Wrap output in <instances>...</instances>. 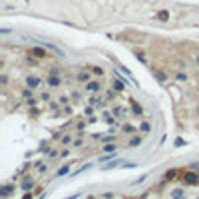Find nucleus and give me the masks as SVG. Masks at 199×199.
Returning <instances> with one entry per match:
<instances>
[{
	"label": "nucleus",
	"instance_id": "nucleus-1",
	"mask_svg": "<svg viewBox=\"0 0 199 199\" xmlns=\"http://www.w3.org/2000/svg\"><path fill=\"white\" fill-rule=\"evenodd\" d=\"M40 79L38 77H35V75H28L26 77V86H28V89H35V87H38L40 86Z\"/></svg>",
	"mask_w": 199,
	"mask_h": 199
},
{
	"label": "nucleus",
	"instance_id": "nucleus-2",
	"mask_svg": "<svg viewBox=\"0 0 199 199\" xmlns=\"http://www.w3.org/2000/svg\"><path fill=\"white\" fill-rule=\"evenodd\" d=\"M101 89V84L98 80H89L86 84V91H89V93H98Z\"/></svg>",
	"mask_w": 199,
	"mask_h": 199
},
{
	"label": "nucleus",
	"instance_id": "nucleus-3",
	"mask_svg": "<svg viewBox=\"0 0 199 199\" xmlns=\"http://www.w3.org/2000/svg\"><path fill=\"white\" fill-rule=\"evenodd\" d=\"M183 180L187 182V183H197V175L196 173H192V171H187L185 175H183Z\"/></svg>",
	"mask_w": 199,
	"mask_h": 199
},
{
	"label": "nucleus",
	"instance_id": "nucleus-4",
	"mask_svg": "<svg viewBox=\"0 0 199 199\" xmlns=\"http://www.w3.org/2000/svg\"><path fill=\"white\" fill-rule=\"evenodd\" d=\"M47 84H49V87H58V86L61 84L59 75H49V77H47Z\"/></svg>",
	"mask_w": 199,
	"mask_h": 199
},
{
	"label": "nucleus",
	"instance_id": "nucleus-5",
	"mask_svg": "<svg viewBox=\"0 0 199 199\" xmlns=\"http://www.w3.org/2000/svg\"><path fill=\"white\" fill-rule=\"evenodd\" d=\"M28 54H32V56H35V58H44V56H46V51H44L42 47H32V49L28 51Z\"/></svg>",
	"mask_w": 199,
	"mask_h": 199
},
{
	"label": "nucleus",
	"instance_id": "nucleus-6",
	"mask_svg": "<svg viewBox=\"0 0 199 199\" xmlns=\"http://www.w3.org/2000/svg\"><path fill=\"white\" fill-rule=\"evenodd\" d=\"M77 80H79V82H89V80H91V75L87 74V72H79Z\"/></svg>",
	"mask_w": 199,
	"mask_h": 199
},
{
	"label": "nucleus",
	"instance_id": "nucleus-7",
	"mask_svg": "<svg viewBox=\"0 0 199 199\" xmlns=\"http://www.w3.org/2000/svg\"><path fill=\"white\" fill-rule=\"evenodd\" d=\"M11 192H14V185H4L2 189H0V194H2V196H9Z\"/></svg>",
	"mask_w": 199,
	"mask_h": 199
},
{
	"label": "nucleus",
	"instance_id": "nucleus-8",
	"mask_svg": "<svg viewBox=\"0 0 199 199\" xmlns=\"http://www.w3.org/2000/svg\"><path fill=\"white\" fill-rule=\"evenodd\" d=\"M156 18H157L159 21H168V19H169V12H168V11H159V12L156 14Z\"/></svg>",
	"mask_w": 199,
	"mask_h": 199
},
{
	"label": "nucleus",
	"instance_id": "nucleus-9",
	"mask_svg": "<svg viewBox=\"0 0 199 199\" xmlns=\"http://www.w3.org/2000/svg\"><path fill=\"white\" fill-rule=\"evenodd\" d=\"M33 185H35V182H33L32 178H26L21 187H23V190H30V189H33Z\"/></svg>",
	"mask_w": 199,
	"mask_h": 199
},
{
	"label": "nucleus",
	"instance_id": "nucleus-10",
	"mask_svg": "<svg viewBox=\"0 0 199 199\" xmlns=\"http://www.w3.org/2000/svg\"><path fill=\"white\" fill-rule=\"evenodd\" d=\"M103 150L107 152V154H117V147L112 143V145H110V143H107L105 147H103Z\"/></svg>",
	"mask_w": 199,
	"mask_h": 199
},
{
	"label": "nucleus",
	"instance_id": "nucleus-11",
	"mask_svg": "<svg viewBox=\"0 0 199 199\" xmlns=\"http://www.w3.org/2000/svg\"><path fill=\"white\" fill-rule=\"evenodd\" d=\"M131 108H133V112H135L136 115H142V112H143V108L138 103H135V101H131Z\"/></svg>",
	"mask_w": 199,
	"mask_h": 199
},
{
	"label": "nucleus",
	"instance_id": "nucleus-12",
	"mask_svg": "<svg viewBox=\"0 0 199 199\" xmlns=\"http://www.w3.org/2000/svg\"><path fill=\"white\" fill-rule=\"evenodd\" d=\"M138 145H142V136H133L129 140V147H138Z\"/></svg>",
	"mask_w": 199,
	"mask_h": 199
},
{
	"label": "nucleus",
	"instance_id": "nucleus-13",
	"mask_svg": "<svg viewBox=\"0 0 199 199\" xmlns=\"http://www.w3.org/2000/svg\"><path fill=\"white\" fill-rule=\"evenodd\" d=\"M152 74L157 77V80H159V82H166V75H164L163 72H159V70H152Z\"/></svg>",
	"mask_w": 199,
	"mask_h": 199
},
{
	"label": "nucleus",
	"instance_id": "nucleus-14",
	"mask_svg": "<svg viewBox=\"0 0 199 199\" xmlns=\"http://www.w3.org/2000/svg\"><path fill=\"white\" fill-rule=\"evenodd\" d=\"M68 171H70V166H63V168H59V169L56 171V176H65Z\"/></svg>",
	"mask_w": 199,
	"mask_h": 199
},
{
	"label": "nucleus",
	"instance_id": "nucleus-15",
	"mask_svg": "<svg viewBox=\"0 0 199 199\" xmlns=\"http://www.w3.org/2000/svg\"><path fill=\"white\" fill-rule=\"evenodd\" d=\"M114 89H115V91H122V89H124V82H122L121 79H119V80H114Z\"/></svg>",
	"mask_w": 199,
	"mask_h": 199
},
{
	"label": "nucleus",
	"instance_id": "nucleus-16",
	"mask_svg": "<svg viewBox=\"0 0 199 199\" xmlns=\"http://www.w3.org/2000/svg\"><path fill=\"white\" fill-rule=\"evenodd\" d=\"M171 197H173V199H182V197H183V190H182V189H176V190H173Z\"/></svg>",
	"mask_w": 199,
	"mask_h": 199
},
{
	"label": "nucleus",
	"instance_id": "nucleus-17",
	"mask_svg": "<svg viewBox=\"0 0 199 199\" xmlns=\"http://www.w3.org/2000/svg\"><path fill=\"white\" fill-rule=\"evenodd\" d=\"M119 163H121V159H115L114 163H108V164H107V166H103L101 169H110V168H114V166H117Z\"/></svg>",
	"mask_w": 199,
	"mask_h": 199
},
{
	"label": "nucleus",
	"instance_id": "nucleus-18",
	"mask_svg": "<svg viewBox=\"0 0 199 199\" xmlns=\"http://www.w3.org/2000/svg\"><path fill=\"white\" fill-rule=\"evenodd\" d=\"M175 176H176V169H171V171L166 173V180H173Z\"/></svg>",
	"mask_w": 199,
	"mask_h": 199
},
{
	"label": "nucleus",
	"instance_id": "nucleus-19",
	"mask_svg": "<svg viewBox=\"0 0 199 199\" xmlns=\"http://www.w3.org/2000/svg\"><path fill=\"white\" fill-rule=\"evenodd\" d=\"M140 129H142L143 133H148V131H150V124H148V122H142V126H140Z\"/></svg>",
	"mask_w": 199,
	"mask_h": 199
},
{
	"label": "nucleus",
	"instance_id": "nucleus-20",
	"mask_svg": "<svg viewBox=\"0 0 199 199\" xmlns=\"http://www.w3.org/2000/svg\"><path fill=\"white\" fill-rule=\"evenodd\" d=\"M70 142H72V136H70V135H65V136H63V140H61V143H63V145H68Z\"/></svg>",
	"mask_w": 199,
	"mask_h": 199
},
{
	"label": "nucleus",
	"instance_id": "nucleus-21",
	"mask_svg": "<svg viewBox=\"0 0 199 199\" xmlns=\"http://www.w3.org/2000/svg\"><path fill=\"white\" fill-rule=\"evenodd\" d=\"M91 72H93V74H96V75H103V70H101V68H98V66H93Z\"/></svg>",
	"mask_w": 199,
	"mask_h": 199
},
{
	"label": "nucleus",
	"instance_id": "nucleus-22",
	"mask_svg": "<svg viewBox=\"0 0 199 199\" xmlns=\"http://www.w3.org/2000/svg\"><path fill=\"white\" fill-rule=\"evenodd\" d=\"M114 140H115V138H114L112 135H108V136H105V138H103V143L107 145V143H110V142H114Z\"/></svg>",
	"mask_w": 199,
	"mask_h": 199
},
{
	"label": "nucleus",
	"instance_id": "nucleus-23",
	"mask_svg": "<svg viewBox=\"0 0 199 199\" xmlns=\"http://www.w3.org/2000/svg\"><path fill=\"white\" fill-rule=\"evenodd\" d=\"M40 98H42L44 101H49V100H51V94H49V93H42V94H40Z\"/></svg>",
	"mask_w": 199,
	"mask_h": 199
},
{
	"label": "nucleus",
	"instance_id": "nucleus-24",
	"mask_svg": "<svg viewBox=\"0 0 199 199\" xmlns=\"http://www.w3.org/2000/svg\"><path fill=\"white\" fill-rule=\"evenodd\" d=\"M176 80H182V82H185V80H187L185 74H178V75H176Z\"/></svg>",
	"mask_w": 199,
	"mask_h": 199
},
{
	"label": "nucleus",
	"instance_id": "nucleus-25",
	"mask_svg": "<svg viewBox=\"0 0 199 199\" xmlns=\"http://www.w3.org/2000/svg\"><path fill=\"white\" fill-rule=\"evenodd\" d=\"M93 112H94L93 107H87V108H86V115H93Z\"/></svg>",
	"mask_w": 199,
	"mask_h": 199
},
{
	"label": "nucleus",
	"instance_id": "nucleus-26",
	"mask_svg": "<svg viewBox=\"0 0 199 199\" xmlns=\"http://www.w3.org/2000/svg\"><path fill=\"white\" fill-rule=\"evenodd\" d=\"M103 197H105V199H114V192H105Z\"/></svg>",
	"mask_w": 199,
	"mask_h": 199
},
{
	"label": "nucleus",
	"instance_id": "nucleus-27",
	"mask_svg": "<svg viewBox=\"0 0 199 199\" xmlns=\"http://www.w3.org/2000/svg\"><path fill=\"white\" fill-rule=\"evenodd\" d=\"M68 154H70V150H68V148H65V150L61 152V157H63V159H65V157H68Z\"/></svg>",
	"mask_w": 199,
	"mask_h": 199
},
{
	"label": "nucleus",
	"instance_id": "nucleus-28",
	"mask_svg": "<svg viewBox=\"0 0 199 199\" xmlns=\"http://www.w3.org/2000/svg\"><path fill=\"white\" fill-rule=\"evenodd\" d=\"M23 96H25V98H32V89H28V91H23Z\"/></svg>",
	"mask_w": 199,
	"mask_h": 199
},
{
	"label": "nucleus",
	"instance_id": "nucleus-29",
	"mask_svg": "<svg viewBox=\"0 0 199 199\" xmlns=\"http://www.w3.org/2000/svg\"><path fill=\"white\" fill-rule=\"evenodd\" d=\"M136 58H138V59H140V61H142V63H147V59H145V56H142V54H140V53H138V54H136Z\"/></svg>",
	"mask_w": 199,
	"mask_h": 199
},
{
	"label": "nucleus",
	"instance_id": "nucleus-30",
	"mask_svg": "<svg viewBox=\"0 0 199 199\" xmlns=\"http://www.w3.org/2000/svg\"><path fill=\"white\" fill-rule=\"evenodd\" d=\"M107 122H108L110 126H112V124H115V119H114V117H108V119H107Z\"/></svg>",
	"mask_w": 199,
	"mask_h": 199
},
{
	"label": "nucleus",
	"instance_id": "nucleus-31",
	"mask_svg": "<svg viewBox=\"0 0 199 199\" xmlns=\"http://www.w3.org/2000/svg\"><path fill=\"white\" fill-rule=\"evenodd\" d=\"M183 143H185L183 140H176V142H175V147H180V145H183Z\"/></svg>",
	"mask_w": 199,
	"mask_h": 199
},
{
	"label": "nucleus",
	"instance_id": "nucleus-32",
	"mask_svg": "<svg viewBox=\"0 0 199 199\" xmlns=\"http://www.w3.org/2000/svg\"><path fill=\"white\" fill-rule=\"evenodd\" d=\"M66 101H68V98H66V96H61V98H59V103H63V105H65Z\"/></svg>",
	"mask_w": 199,
	"mask_h": 199
},
{
	"label": "nucleus",
	"instance_id": "nucleus-33",
	"mask_svg": "<svg viewBox=\"0 0 199 199\" xmlns=\"http://www.w3.org/2000/svg\"><path fill=\"white\" fill-rule=\"evenodd\" d=\"M124 131H127V133H131V131H135V127H131V126H124Z\"/></svg>",
	"mask_w": 199,
	"mask_h": 199
},
{
	"label": "nucleus",
	"instance_id": "nucleus-34",
	"mask_svg": "<svg viewBox=\"0 0 199 199\" xmlns=\"http://www.w3.org/2000/svg\"><path fill=\"white\" fill-rule=\"evenodd\" d=\"M49 105H51V108H53V110H58V103H54V101H51Z\"/></svg>",
	"mask_w": 199,
	"mask_h": 199
},
{
	"label": "nucleus",
	"instance_id": "nucleus-35",
	"mask_svg": "<svg viewBox=\"0 0 199 199\" xmlns=\"http://www.w3.org/2000/svg\"><path fill=\"white\" fill-rule=\"evenodd\" d=\"M114 94H115L114 91H108V93H107V98H108V100H110V98H114Z\"/></svg>",
	"mask_w": 199,
	"mask_h": 199
},
{
	"label": "nucleus",
	"instance_id": "nucleus-36",
	"mask_svg": "<svg viewBox=\"0 0 199 199\" xmlns=\"http://www.w3.org/2000/svg\"><path fill=\"white\" fill-rule=\"evenodd\" d=\"M82 127H86V122H79L77 124V129H82Z\"/></svg>",
	"mask_w": 199,
	"mask_h": 199
},
{
	"label": "nucleus",
	"instance_id": "nucleus-37",
	"mask_svg": "<svg viewBox=\"0 0 199 199\" xmlns=\"http://www.w3.org/2000/svg\"><path fill=\"white\" fill-rule=\"evenodd\" d=\"M74 145H75V147H80V145H82V140H75Z\"/></svg>",
	"mask_w": 199,
	"mask_h": 199
},
{
	"label": "nucleus",
	"instance_id": "nucleus-38",
	"mask_svg": "<svg viewBox=\"0 0 199 199\" xmlns=\"http://www.w3.org/2000/svg\"><path fill=\"white\" fill-rule=\"evenodd\" d=\"M79 197V194H74V196H70V197H65V199H77Z\"/></svg>",
	"mask_w": 199,
	"mask_h": 199
},
{
	"label": "nucleus",
	"instance_id": "nucleus-39",
	"mask_svg": "<svg viewBox=\"0 0 199 199\" xmlns=\"http://www.w3.org/2000/svg\"><path fill=\"white\" fill-rule=\"evenodd\" d=\"M23 199H32V194H30V192H28V194H26V196H25V197H23Z\"/></svg>",
	"mask_w": 199,
	"mask_h": 199
},
{
	"label": "nucleus",
	"instance_id": "nucleus-40",
	"mask_svg": "<svg viewBox=\"0 0 199 199\" xmlns=\"http://www.w3.org/2000/svg\"><path fill=\"white\" fill-rule=\"evenodd\" d=\"M196 63H197V65H199V56H196Z\"/></svg>",
	"mask_w": 199,
	"mask_h": 199
}]
</instances>
